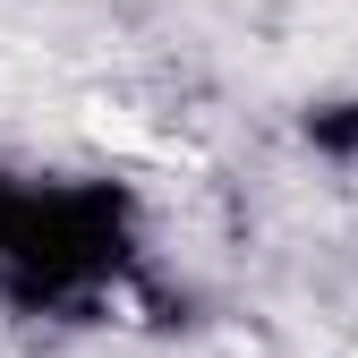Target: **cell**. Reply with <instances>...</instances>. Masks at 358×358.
Wrapping results in <instances>:
<instances>
[{"mask_svg":"<svg viewBox=\"0 0 358 358\" xmlns=\"http://www.w3.org/2000/svg\"><path fill=\"white\" fill-rule=\"evenodd\" d=\"M307 145L333 162H358V103H316L307 111Z\"/></svg>","mask_w":358,"mask_h":358,"instance_id":"obj_1","label":"cell"}]
</instances>
